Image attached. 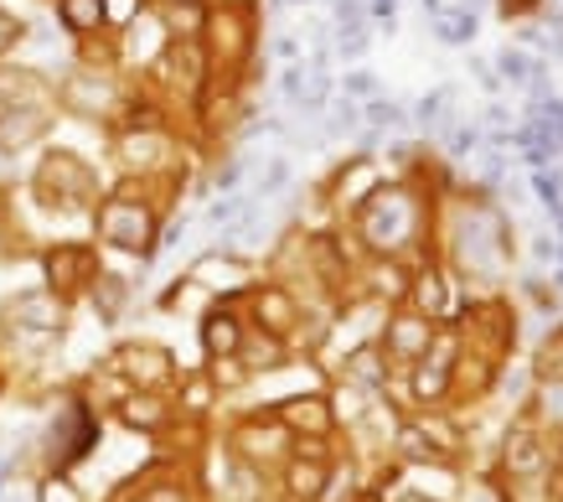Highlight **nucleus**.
Here are the masks:
<instances>
[{
    "instance_id": "24",
    "label": "nucleus",
    "mask_w": 563,
    "mask_h": 502,
    "mask_svg": "<svg viewBox=\"0 0 563 502\" xmlns=\"http://www.w3.org/2000/svg\"><path fill=\"white\" fill-rule=\"evenodd\" d=\"M346 94H357V99H373V94H377V78H373V73H352V78H346Z\"/></svg>"
},
{
    "instance_id": "29",
    "label": "nucleus",
    "mask_w": 563,
    "mask_h": 502,
    "mask_svg": "<svg viewBox=\"0 0 563 502\" xmlns=\"http://www.w3.org/2000/svg\"><path fill=\"white\" fill-rule=\"evenodd\" d=\"M404 446H409V456H429V450H424V435H419V430H404Z\"/></svg>"
},
{
    "instance_id": "19",
    "label": "nucleus",
    "mask_w": 563,
    "mask_h": 502,
    "mask_svg": "<svg viewBox=\"0 0 563 502\" xmlns=\"http://www.w3.org/2000/svg\"><path fill=\"white\" fill-rule=\"evenodd\" d=\"M393 347H404V352L424 347V327H419V321H404V327H398V337H393Z\"/></svg>"
},
{
    "instance_id": "22",
    "label": "nucleus",
    "mask_w": 563,
    "mask_h": 502,
    "mask_svg": "<svg viewBox=\"0 0 563 502\" xmlns=\"http://www.w3.org/2000/svg\"><path fill=\"white\" fill-rule=\"evenodd\" d=\"M21 32H26V26H21L16 17H5V11H0V53H5V47H16Z\"/></svg>"
},
{
    "instance_id": "8",
    "label": "nucleus",
    "mask_w": 563,
    "mask_h": 502,
    "mask_svg": "<svg viewBox=\"0 0 563 502\" xmlns=\"http://www.w3.org/2000/svg\"><path fill=\"white\" fill-rule=\"evenodd\" d=\"M239 342H243V331H239V321L228 312H212L202 321V347L212 352V358H228V352H239Z\"/></svg>"
},
{
    "instance_id": "7",
    "label": "nucleus",
    "mask_w": 563,
    "mask_h": 502,
    "mask_svg": "<svg viewBox=\"0 0 563 502\" xmlns=\"http://www.w3.org/2000/svg\"><path fill=\"white\" fill-rule=\"evenodd\" d=\"M11 321L26 331H52L63 327V306L52 295H21V301H11Z\"/></svg>"
},
{
    "instance_id": "27",
    "label": "nucleus",
    "mask_w": 563,
    "mask_h": 502,
    "mask_svg": "<svg viewBox=\"0 0 563 502\" xmlns=\"http://www.w3.org/2000/svg\"><path fill=\"white\" fill-rule=\"evenodd\" d=\"M285 182H290V166H285V161H274L269 172H264V192H274V187H285Z\"/></svg>"
},
{
    "instance_id": "30",
    "label": "nucleus",
    "mask_w": 563,
    "mask_h": 502,
    "mask_svg": "<svg viewBox=\"0 0 563 502\" xmlns=\"http://www.w3.org/2000/svg\"><path fill=\"white\" fill-rule=\"evenodd\" d=\"M166 6H187V0H166Z\"/></svg>"
},
{
    "instance_id": "25",
    "label": "nucleus",
    "mask_w": 563,
    "mask_h": 502,
    "mask_svg": "<svg viewBox=\"0 0 563 502\" xmlns=\"http://www.w3.org/2000/svg\"><path fill=\"white\" fill-rule=\"evenodd\" d=\"M543 114H548V135H553V140H563V99H548V105H543Z\"/></svg>"
},
{
    "instance_id": "32",
    "label": "nucleus",
    "mask_w": 563,
    "mask_h": 502,
    "mask_svg": "<svg viewBox=\"0 0 563 502\" xmlns=\"http://www.w3.org/2000/svg\"><path fill=\"white\" fill-rule=\"evenodd\" d=\"M367 502H373V498H367Z\"/></svg>"
},
{
    "instance_id": "26",
    "label": "nucleus",
    "mask_w": 563,
    "mask_h": 502,
    "mask_svg": "<svg viewBox=\"0 0 563 502\" xmlns=\"http://www.w3.org/2000/svg\"><path fill=\"white\" fill-rule=\"evenodd\" d=\"M424 306H429V312H440V306H444V280L440 275L424 280Z\"/></svg>"
},
{
    "instance_id": "4",
    "label": "nucleus",
    "mask_w": 563,
    "mask_h": 502,
    "mask_svg": "<svg viewBox=\"0 0 563 502\" xmlns=\"http://www.w3.org/2000/svg\"><path fill=\"white\" fill-rule=\"evenodd\" d=\"M93 415H88L84 404H68L57 425H52V461L57 467H73V461H84L88 450H93Z\"/></svg>"
},
{
    "instance_id": "21",
    "label": "nucleus",
    "mask_w": 563,
    "mask_h": 502,
    "mask_svg": "<svg viewBox=\"0 0 563 502\" xmlns=\"http://www.w3.org/2000/svg\"><path fill=\"white\" fill-rule=\"evenodd\" d=\"M279 94H285V99H306V73H300V68H285V78H279Z\"/></svg>"
},
{
    "instance_id": "13",
    "label": "nucleus",
    "mask_w": 563,
    "mask_h": 502,
    "mask_svg": "<svg viewBox=\"0 0 563 502\" xmlns=\"http://www.w3.org/2000/svg\"><path fill=\"white\" fill-rule=\"evenodd\" d=\"M258 316H264V327H269V331H285V327H290V301L269 291L264 301H258Z\"/></svg>"
},
{
    "instance_id": "12",
    "label": "nucleus",
    "mask_w": 563,
    "mask_h": 502,
    "mask_svg": "<svg viewBox=\"0 0 563 502\" xmlns=\"http://www.w3.org/2000/svg\"><path fill=\"white\" fill-rule=\"evenodd\" d=\"M124 425L155 430V425H161V404H155V399H130V404H124Z\"/></svg>"
},
{
    "instance_id": "3",
    "label": "nucleus",
    "mask_w": 563,
    "mask_h": 502,
    "mask_svg": "<svg viewBox=\"0 0 563 502\" xmlns=\"http://www.w3.org/2000/svg\"><path fill=\"white\" fill-rule=\"evenodd\" d=\"M409 228H413L409 197H398V192H373V197L362 203V239L373 243V249H393L398 239H409Z\"/></svg>"
},
{
    "instance_id": "14",
    "label": "nucleus",
    "mask_w": 563,
    "mask_h": 502,
    "mask_svg": "<svg viewBox=\"0 0 563 502\" xmlns=\"http://www.w3.org/2000/svg\"><path fill=\"white\" fill-rule=\"evenodd\" d=\"M440 36L450 42V47H461V42L476 36V17H471V11H461V17H440Z\"/></svg>"
},
{
    "instance_id": "17",
    "label": "nucleus",
    "mask_w": 563,
    "mask_h": 502,
    "mask_svg": "<svg viewBox=\"0 0 563 502\" xmlns=\"http://www.w3.org/2000/svg\"><path fill=\"white\" fill-rule=\"evenodd\" d=\"M290 487L300 498H316V492H321V467H306V461H300V467L290 471Z\"/></svg>"
},
{
    "instance_id": "6",
    "label": "nucleus",
    "mask_w": 563,
    "mask_h": 502,
    "mask_svg": "<svg viewBox=\"0 0 563 502\" xmlns=\"http://www.w3.org/2000/svg\"><path fill=\"white\" fill-rule=\"evenodd\" d=\"M47 124H52V120H47V114H42L36 105L5 109V114H0V151L11 156V151H21V145H32V140L42 135Z\"/></svg>"
},
{
    "instance_id": "20",
    "label": "nucleus",
    "mask_w": 563,
    "mask_h": 502,
    "mask_svg": "<svg viewBox=\"0 0 563 502\" xmlns=\"http://www.w3.org/2000/svg\"><path fill=\"white\" fill-rule=\"evenodd\" d=\"M342 53L346 57H362V53H367V36H362V26H352V21L342 26Z\"/></svg>"
},
{
    "instance_id": "31",
    "label": "nucleus",
    "mask_w": 563,
    "mask_h": 502,
    "mask_svg": "<svg viewBox=\"0 0 563 502\" xmlns=\"http://www.w3.org/2000/svg\"><path fill=\"white\" fill-rule=\"evenodd\" d=\"M5 502H21V498H5Z\"/></svg>"
},
{
    "instance_id": "16",
    "label": "nucleus",
    "mask_w": 563,
    "mask_h": 502,
    "mask_svg": "<svg viewBox=\"0 0 563 502\" xmlns=\"http://www.w3.org/2000/svg\"><path fill=\"white\" fill-rule=\"evenodd\" d=\"M507 461H512L517 471H532V467H538V446H532V435H517L512 450H507Z\"/></svg>"
},
{
    "instance_id": "11",
    "label": "nucleus",
    "mask_w": 563,
    "mask_h": 502,
    "mask_svg": "<svg viewBox=\"0 0 563 502\" xmlns=\"http://www.w3.org/2000/svg\"><path fill=\"white\" fill-rule=\"evenodd\" d=\"M26 78H32V73H0V114H5V109H16V105H26V94H32Z\"/></svg>"
},
{
    "instance_id": "18",
    "label": "nucleus",
    "mask_w": 563,
    "mask_h": 502,
    "mask_svg": "<svg viewBox=\"0 0 563 502\" xmlns=\"http://www.w3.org/2000/svg\"><path fill=\"white\" fill-rule=\"evenodd\" d=\"M404 114H398V105H383V99H373L367 105V124H377V130H388V124H398Z\"/></svg>"
},
{
    "instance_id": "9",
    "label": "nucleus",
    "mask_w": 563,
    "mask_h": 502,
    "mask_svg": "<svg viewBox=\"0 0 563 502\" xmlns=\"http://www.w3.org/2000/svg\"><path fill=\"white\" fill-rule=\"evenodd\" d=\"M57 17H63V26H73V32H99L103 17H109V6H103V0H57Z\"/></svg>"
},
{
    "instance_id": "5",
    "label": "nucleus",
    "mask_w": 563,
    "mask_h": 502,
    "mask_svg": "<svg viewBox=\"0 0 563 502\" xmlns=\"http://www.w3.org/2000/svg\"><path fill=\"white\" fill-rule=\"evenodd\" d=\"M42 270H47L52 291L68 295V291H78V285H88V280H93V254H88L84 243H57V249H47Z\"/></svg>"
},
{
    "instance_id": "2",
    "label": "nucleus",
    "mask_w": 563,
    "mask_h": 502,
    "mask_svg": "<svg viewBox=\"0 0 563 502\" xmlns=\"http://www.w3.org/2000/svg\"><path fill=\"white\" fill-rule=\"evenodd\" d=\"M36 192H42V203H52V208H84L88 197H93V172H88L78 156L57 151V156L42 161Z\"/></svg>"
},
{
    "instance_id": "28",
    "label": "nucleus",
    "mask_w": 563,
    "mask_h": 502,
    "mask_svg": "<svg viewBox=\"0 0 563 502\" xmlns=\"http://www.w3.org/2000/svg\"><path fill=\"white\" fill-rule=\"evenodd\" d=\"M357 373H362V379H367V383H377V379H383V368H377V358H373V352H362V358H357Z\"/></svg>"
},
{
    "instance_id": "1",
    "label": "nucleus",
    "mask_w": 563,
    "mask_h": 502,
    "mask_svg": "<svg viewBox=\"0 0 563 502\" xmlns=\"http://www.w3.org/2000/svg\"><path fill=\"white\" fill-rule=\"evenodd\" d=\"M99 239L114 243V249H130V254H151V249H155V218H151V208H145V203H130V197L103 203Z\"/></svg>"
},
{
    "instance_id": "23",
    "label": "nucleus",
    "mask_w": 563,
    "mask_h": 502,
    "mask_svg": "<svg viewBox=\"0 0 563 502\" xmlns=\"http://www.w3.org/2000/svg\"><path fill=\"white\" fill-rule=\"evenodd\" d=\"M120 301H124V280H103V285H99V306H103V312H114Z\"/></svg>"
},
{
    "instance_id": "10",
    "label": "nucleus",
    "mask_w": 563,
    "mask_h": 502,
    "mask_svg": "<svg viewBox=\"0 0 563 502\" xmlns=\"http://www.w3.org/2000/svg\"><path fill=\"white\" fill-rule=\"evenodd\" d=\"M285 419H290V425H300V430H316V435L331 425V415H325L321 399H295V404H285Z\"/></svg>"
},
{
    "instance_id": "15",
    "label": "nucleus",
    "mask_w": 563,
    "mask_h": 502,
    "mask_svg": "<svg viewBox=\"0 0 563 502\" xmlns=\"http://www.w3.org/2000/svg\"><path fill=\"white\" fill-rule=\"evenodd\" d=\"M496 68H501V78H512V84H528L532 78V63L522 53H501L496 57Z\"/></svg>"
}]
</instances>
